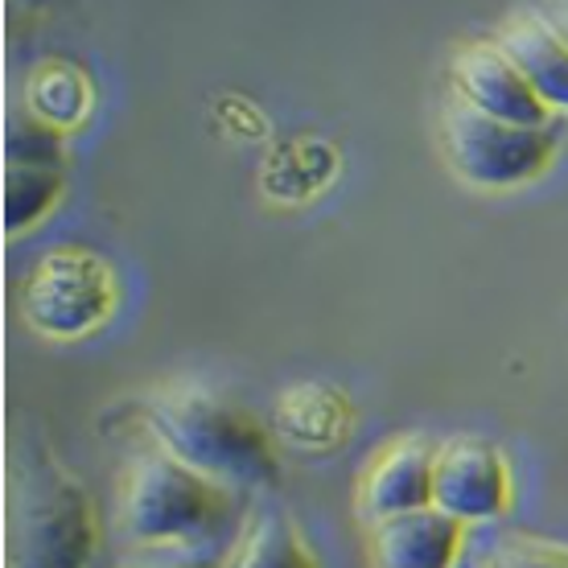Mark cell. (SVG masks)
<instances>
[{"label": "cell", "mask_w": 568, "mask_h": 568, "mask_svg": "<svg viewBox=\"0 0 568 568\" xmlns=\"http://www.w3.org/2000/svg\"><path fill=\"white\" fill-rule=\"evenodd\" d=\"M144 437L211 474L231 490H260L281 478L276 440L247 404L202 379H173L141 399Z\"/></svg>", "instance_id": "6da1fadb"}, {"label": "cell", "mask_w": 568, "mask_h": 568, "mask_svg": "<svg viewBox=\"0 0 568 568\" xmlns=\"http://www.w3.org/2000/svg\"><path fill=\"white\" fill-rule=\"evenodd\" d=\"M235 519V490L149 440L115 478V527L129 544H206Z\"/></svg>", "instance_id": "7a4b0ae2"}, {"label": "cell", "mask_w": 568, "mask_h": 568, "mask_svg": "<svg viewBox=\"0 0 568 568\" xmlns=\"http://www.w3.org/2000/svg\"><path fill=\"white\" fill-rule=\"evenodd\" d=\"M95 507L54 454H21L9 486V568H87L95 556Z\"/></svg>", "instance_id": "3957f363"}, {"label": "cell", "mask_w": 568, "mask_h": 568, "mask_svg": "<svg viewBox=\"0 0 568 568\" xmlns=\"http://www.w3.org/2000/svg\"><path fill=\"white\" fill-rule=\"evenodd\" d=\"M440 153L462 182L478 190H515L552 165L556 132L548 124L498 120L462 95H449L440 112Z\"/></svg>", "instance_id": "277c9868"}, {"label": "cell", "mask_w": 568, "mask_h": 568, "mask_svg": "<svg viewBox=\"0 0 568 568\" xmlns=\"http://www.w3.org/2000/svg\"><path fill=\"white\" fill-rule=\"evenodd\" d=\"M120 281L112 264L87 247H50L21 281V317L33 334L54 342L91 338L112 322Z\"/></svg>", "instance_id": "5b68a950"}, {"label": "cell", "mask_w": 568, "mask_h": 568, "mask_svg": "<svg viewBox=\"0 0 568 568\" xmlns=\"http://www.w3.org/2000/svg\"><path fill=\"white\" fill-rule=\"evenodd\" d=\"M433 507L466 527L495 524L511 507L507 457L483 437H449L433 457Z\"/></svg>", "instance_id": "8992f818"}, {"label": "cell", "mask_w": 568, "mask_h": 568, "mask_svg": "<svg viewBox=\"0 0 568 568\" xmlns=\"http://www.w3.org/2000/svg\"><path fill=\"white\" fill-rule=\"evenodd\" d=\"M449 83L454 95L474 103L478 112L511 120V124H548L552 108L536 95L524 71L511 62V54L486 38V42H462L449 58Z\"/></svg>", "instance_id": "52a82bcc"}, {"label": "cell", "mask_w": 568, "mask_h": 568, "mask_svg": "<svg viewBox=\"0 0 568 568\" xmlns=\"http://www.w3.org/2000/svg\"><path fill=\"white\" fill-rule=\"evenodd\" d=\"M433 457L437 445L428 437H396L371 454L367 469L358 474V511L367 524L384 515L416 511L433 503Z\"/></svg>", "instance_id": "ba28073f"}, {"label": "cell", "mask_w": 568, "mask_h": 568, "mask_svg": "<svg viewBox=\"0 0 568 568\" xmlns=\"http://www.w3.org/2000/svg\"><path fill=\"white\" fill-rule=\"evenodd\" d=\"M462 548H466V524L433 503L371 524L375 568H457Z\"/></svg>", "instance_id": "9c48e42d"}, {"label": "cell", "mask_w": 568, "mask_h": 568, "mask_svg": "<svg viewBox=\"0 0 568 568\" xmlns=\"http://www.w3.org/2000/svg\"><path fill=\"white\" fill-rule=\"evenodd\" d=\"M351 425H355V408L346 404V396L338 387L317 384V379L284 387L276 399V413H272L276 437L293 449H305V454L338 449L342 440L351 437Z\"/></svg>", "instance_id": "30bf717a"}, {"label": "cell", "mask_w": 568, "mask_h": 568, "mask_svg": "<svg viewBox=\"0 0 568 568\" xmlns=\"http://www.w3.org/2000/svg\"><path fill=\"white\" fill-rule=\"evenodd\" d=\"M495 42L511 54L524 79L548 108H568V42L548 13H515L495 29Z\"/></svg>", "instance_id": "8fae6325"}, {"label": "cell", "mask_w": 568, "mask_h": 568, "mask_svg": "<svg viewBox=\"0 0 568 568\" xmlns=\"http://www.w3.org/2000/svg\"><path fill=\"white\" fill-rule=\"evenodd\" d=\"M219 568H317V556L293 515L281 507H260L240 524Z\"/></svg>", "instance_id": "7c38bea8"}, {"label": "cell", "mask_w": 568, "mask_h": 568, "mask_svg": "<svg viewBox=\"0 0 568 568\" xmlns=\"http://www.w3.org/2000/svg\"><path fill=\"white\" fill-rule=\"evenodd\" d=\"M91 100H95V91H91L87 71L67 62V58L42 62L26 83V108L62 132H74L83 124L91 115Z\"/></svg>", "instance_id": "4fadbf2b"}, {"label": "cell", "mask_w": 568, "mask_h": 568, "mask_svg": "<svg viewBox=\"0 0 568 568\" xmlns=\"http://www.w3.org/2000/svg\"><path fill=\"white\" fill-rule=\"evenodd\" d=\"M62 199V165H29L9 161L4 170V231L21 235L42 223Z\"/></svg>", "instance_id": "5bb4252c"}, {"label": "cell", "mask_w": 568, "mask_h": 568, "mask_svg": "<svg viewBox=\"0 0 568 568\" xmlns=\"http://www.w3.org/2000/svg\"><path fill=\"white\" fill-rule=\"evenodd\" d=\"M474 568H568V544L527 531H498L478 552Z\"/></svg>", "instance_id": "9a60e30c"}, {"label": "cell", "mask_w": 568, "mask_h": 568, "mask_svg": "<svg viewBox=\"0 0 568 568\" xmlns=\"http://www.w3.org/2000/svg\"><path fill=\"white\" fill-rule=\"evenodd\" d=\"M62 136L67 132L38 120L33 112L21 115L4 141V161H29V165H62Z\"/></svg>", "instance_id": "2e32d148"}, {"label": "cell", "mask_w": 568, "mask_h": 568, "mask_svg": "<svg viewBox=\"0 0 568 568\" xmlns=\"http://www.w3.org/2000/svg\"><path fill=\"white\" fill-rule=\"evenodd\" d=\"M112 568H219L206 544H132Z\"/></svg>", "instance_id": "e0dca14e"}, {"label": "cell", "mask_w": 568, "mask_h": 568, "mask_svg": "<svg viewBox=\"0 0 568 568\" xmlns=\"http://www.w3.org/2000/svg\"><path fill=\"white\" fill-rule=\"evenodd\" d=\"M548 17H552V26L565 33V42H568V0H556L552 9H548Z\"/></svg>", "instance_id": "ac0fdd59"}, {"label": "cell", "mask_w": 568, "mask_h": 568, "mask_svg": "<svg viewBox=\"0 0 568 568\" xmlns=\"http://www.w3.org/2000/svg\"><path fill=\"white\" fill-rule=\"evenodd\" d=\"M21 9H45V4H54V0H17Z\"/></svg>", "instance_id": "d6986e66"}]
</instances>
